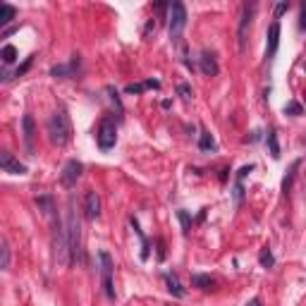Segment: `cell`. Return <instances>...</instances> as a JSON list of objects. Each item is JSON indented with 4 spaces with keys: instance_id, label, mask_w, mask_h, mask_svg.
Here are the masks:
<instances>
[{
    "instance_id": "obj_1",
    "label": "cell",
    "mask_w": 306,
    "mask_h": 306,
    "mask_svg": "<svg viewBox=\"0 0 306 306\" xmlns=\"http://www.w3.org/2000/svg\"><path fill=\"white\" fill-rule=\"evenodd\" d=\"M48 139L55 146H67L72 139V125H70V115L67 110H58L48 120Z\"/></svg>"
},
{
    "instance_id": "obj_2",
    "label": "cell",
    "mask_w": 306,
    "mask_h": 306,
    "mask_svg": "<svg viewBox=\"0 0 306 306\" xmlns=\"http://www.w3.org/2000/svg\"><path fill=\"white\" fill-rule=\"evenodd\" d=\"M70 211H67V223H65V232H67V246H70V263H74L79 259L81 251V227L79 218L74 211V198H70Z\"/></svg>"
},
{
    "instance_id": "obj_3",
    "label": "cell",
    "mask_w": 306,
    "mask_h": 306,
    "mask_svg": "<svg viewBox=\"0 0 306 306\" xmlns=\"http://www.w3.org/2000/svg\"><path fill=\"white\" fill-rule=\"evenodd\" d=\"M50 220H53V259L58 266H70V246H67V232L63 220L58 213Z\"/></svg>"
},
{
    "instance_id": "obj_4",
    "label": "cell",
    "mask_w": 306,
    "mask_h": 306,
    "mask_svg": "<svg viewBox=\"0 0 306 306\" xmlns=\"http://www.w3.org/2000/svg\"><path fill=\"white\" fill-rule=\"evenodd\" d=\"M100 261V282H103V292L110 301H115V282H113V273H115V263H113V256L108 251L98 253Z\"/></svg>"
},
{
    "instance_id": "obj_5",
    "label": "cell",
    "mask_w": 306,
    "mask_h": 306,
    "mask_svg": "<svg viewBox=\"0 0 306 306\" xmlns=\"http://www.w3.org/2000/svg\"><path fill=\"white\" fill-rule=\"evenodd\" d=\"M96 141H98L100 151H110L113 146L117 144V125L113 117H103L98 122V129H96Z\"/></svg>"
},
{
    "instance_id": "obj_6",
    "label": "cell",
    "mask_w": 306,
    "mask_h": 306,
    "mask_svg": "<svg viewBox=\"0 0 306 306\" xmlns=\"http://www.w3.org/2000/svg\"><path fill=\"white\" fill-rule=\"evenodd\" d=\"M184 27H187V8H184V3L177 0V3L170 5V38L172 41H180Z\"/></svg>"
},
{
    "instance_id": "obj_7",
    "label": "cell",
    "mask_w": 306,
    "mask_h": 306,
    "mask_svg": "<svg viewBox=\"0 0 306 306\" xmlns=\"http://www.w3.org/2000/svg\"><path fill=\"white\" fill-rule=\"evenodd\" d=\"M253 15H256V5H244L242 8V17H239V27H237V43L239 50H246V41H249V31L253 24Z\"/></svg>"
},
{
    "instance_id": "obj_8",
    "label": "cell",
    "mask_w": 306,
    "mask_h": 306,
    "mask_svg": "<svg viewBox=\"0 0 306 306\" xmlns=\"http://www.w3.org/2000/svg\"><path fill=\"white\" fill-rule=\"evenodd\" d=\"M81 172H84V165H81L79 161H67V163H65V168H63V172H60V182H63V187H67V189L77 187Z\"/></svg>"
},
{
    "instance_id": "obj_9",
    "label": "cell",
    "mask_w": 306,
    "mask_h": 306,
    "mask_svg": "<svg viewBox=\"0 0 306 306\" xmlns=\"http://www.w3.org/2000/svg\"><path fill=\"white\" fill-rule=\"evenodd\" d=\"M0 170L10 172V175H27V165H24V163H19L12 153L0 151Z\"/></svg>"
},
{
    "instance_id": "obj_10",
    "label": "cell",
    "mask_w": 306,
    "mask_h": 306,
    "mask_svg": "<svg viewBox=\"0 0 306 306\" xmlns=\"http://www.w3.org/2000/svg\"><path fill=\"white\" fill-rule=\"evenodd\" d=\"M84 216L89 220H96L100 216V196L93 189H89L84 194Z\"/></svg>"
},
{
    "instance_id": "obj_11",
    "label": "cell",
    "mask_w": 306,
    "mask_h": 306,
    "mask_svg": "<svg viewBox=\"0 0 306 306\" xmlns=\"http://www.w3.org/2000/svg\"><path fill=\"white\" fill-rule=\"evenodd\" d=\"M50 74H53V77H63V79L77 77V74H79V55H74L67 65H55L53 70H50Z\"/></svg>"
},
{
    "instance_id": "obj_12",
    "label": "cell",
    "mask_w": 306,
    "mask_h": 306,
    "mask_svg": "<svg viewBox=\"0 0 306 306\" xmlns=\"http://www.w3.org/2000/svg\"><path fill=\"white\" fill-rule=\"evenodd\" d=\"M198 67H201L203 77H216V74H218L216 55L211 53V50H203V53H201V58H198Z\"/></svg>"
},
{
    "instance_id": "obj_13",
    "label": "cell",
    "mask_w": 306,
    "mask_h": 306,
    "mask_svg": "<svg viewBox=\"0 0 306 306\" xmlns=\"http://www.w3.org/2000/svg\"><path fill=\"white\" fill-rule=\"evenodd\" d=\"M22 129H24V146H27V153H34V139H36V125H34V117L24 115V120H22Z\"/></svg>"
},
{
    "instance_id": "obj_14",
    "label": "cell",
    "mask_w": 306,
    "mask_h": 306,
    "mask_svg": "<svg viewBox=\"0 0 306 306\" xmlns=\"http://www.w3.org/2000/svg\"><path fill=\"white\" fill-rule=\"evenodd\" d=\"M278 43H280V22H273L268 29V45H266V58H273L278 53Z\"/></svg>"
},
{
    "instance_id": "obj_15",
    "label": "cell",
    "mask_w": 306,
    "mask_h": 306,
    "mask_svg": "<svg viewBox=\"0 0 306 306\" xmlns=\"http://www.w3.org/2000/svg\"><path fill=\"white\" fill-rule=\"evenodd\" d=\"M165 285H168V292H170L172 297H177V299H182L187 292H184V287H182V282H180V278L175 275V273H165Z\"/></svg>"
},
{
    "instance_id": "obj_16",
    "label": "cell",
    "mask_w": 306,
    "mask_h": 306,
    "mask_svg": "<svg viewBox=\"0 0 306 306\" xmlns=\"http://www.w3.org/2000/svg\"><path fill=\"white\" fill-rule=\"evenodd\" d=\"M36 206H38V211H41L43 216H48V218H53L55 213H58L53 196H36Z\"/></svg>"
},
{
    "instance_id": "obj_17",
    "label": "cell",
    "mask_w": 306,
    "mask_h": 306,
    "mask_svg": "<svg viewBox=\"0 0 306 306\" xmlns=\"http://www.w3.org/2000/svg\"><path fill=\"white\" fill-rule=\"evenodd\" d=\"M129 225L134 227V232H136V237H139V242H141V261H148V249H151V246H148V239H146V234L141 232V227H139V223H136L134 218H129Z\"/></svg>"
},
{
    "instance_id": "obj_18",
    "label": "cell",
    "mask_w": 306,
    "mask_h": 306,
    "mask_svg": "<svg viewBox=\"0 0 306 306\" xmlns=\"http://www.w3.org/2000/svg\"><path fill=\"white\" fill-rule=\"evenodd\" d=\"M191 285L198 289H203V292H208V289L216 287V280L211 278V275H201V273H194L191 275Z\"/></svg>"
},
{
    "instance_id": "obj_19",
    "label": "cell",
    "mask_w": 306,
    "mask_h": 306,
    "mask_svg": "<svg viewBox=\"0 0 306 306\" xmlns=\"http://www.w3.org/2000/svg\"><path fill=\"white\" fill-rule=\"evenodd\" d=\"M146 89H161V81L158 79H148L141 81V84H127V93H144Z\"/></svg>"
},
{
    "instance_id": "obj_20",
    "label": "cell",
    "mask_w": 306,
    "mask_h": 306,
    "mask_svg": "<svg viewBox=\"0 0 306 306\" xmlns=\"http://www.w3.org/2000/svg\"><path fill=\"white\" fill-rule=\"evenodd\" d=\"M299 168H301V161H294V163H292V168H289V172L285 175V180H282V191H285V194H289V189H292Z\"/></svg>"
},
{
    "instance_id": "obj_21",
    "label": "cell",
    "mask_w": 306,
    "mask_h": 306,
    "mask_svg": "<svg viewBox=\"0 0 306 306\" xmlns=\"http://www.w3.org/2000/svg\"><path fill=\"white\" fill-rule=\"evenodd\" d=\"M198 148L201 151H216V139H213V134L208 129H201V134H198Z\"/></svg>"
},
{
    "instance_id": "obj_22",
    "label": "cell",
    "mask_w": 306,
    "mask_h": 306,
    "mask_svg": "<svg viewBox=\"0 0 306 306\" xmlns=\"http://www.w3.org/2000/svg\"><path fill=\"white\" fill-rule=\"evenodd\" d=\"M15 17H17V10L12 8V5H5V3H0V27L10 24V22H12Z\"/></svg>"
},
{
    "instance_id": "obj_23",
    "label": "cell",
    "mask_w": 306,
    "mask_h": 306,
    "mask_svg": "<svg viewBox=\"0 0 306 306\" xmlns=\"http://www.w3.org/2000/svg\"><path fill=\"white\" fill-rule=\"evenodd\" d=\"M259 263H261L263 268H273V266H275V259H273L270 246H263L261 249V253H259Z\"/></svg>"
},
{
    "instance_id": "obj_24",
    "label": "cell",
    "mask_w": 306,
    "mask_h": 306,
    "mask_svg": "<svg viewBox=\"0 0 306 306\" xmlns=\"http://www.w3.org/2000/svg\"><path fill=\"white\" fill-rule=\"evenodd\" d=\"M268 146H270V156L278 161L280 158V144H278V132H275V129H270L268 132Z\"/></svg>"
},
{
    "instance_id": "obj_25",
    "label": "cell",
    "mask_w": 306,
    "mask_h": 306,
    "mask_svg": "<svg viewBox=\"0 0 306 306\" xmlns=\"http://www.w3.org/2000/svg\"><path fill=\"white\" fill-rule=\"evenodd\" d=\"M0 58H3V63L5 65L15 63V60H17V48H15V45H5V48L0 50Z\"/></svg>"
},
{
    "instance_id": "obj_26",
    "label": "cell",
    "mask_w": 306,
    "mask_h": 306,
    "mask_svg": "<svg viewBox=\"0 0 306 306\" xmlns=\"http://www.w3.org/2000/svg\"><path fill=\"white\" fill-rule=\"evenodd\" d=\"M10 268V246L8 242L0 244V270H8Z\"/></svg>"
},
{
    "instance_id": "obj_27",
    "label": "cell",
    "mask_w": 306,
    "mask_h": 306,
    "mask_svg": "<svg viewBox=\"0 0 306 306\" xmlns=\"http://www.w3.org/2000/svg\"><path fill=\"white\" fill-rule=\"evenodd\" d=\"M177 218H180V223H182V232L189 234V230H191V218H189V213H187V211H177Z\"/></svg>"
},
{
    "instance_id": "obj_28",
    "label": "cell",
    "mask_w": 306,
    "mask_h": 306,
    "mask_svg": "<svg viewBox=\"0 0 306 306\" xmlns=\"http://www.w3.org/2000/svg\"><path fill=\"white\" fill-rule=\"evenodd\" d=\"M106 93H108V96H110V100L115 103V108L120 110V113H122V110H125V106H122V100H120V96H117V91L113 89V86H108V89H106Z\"/></svg>"
},
{
    "instance_id": "obj_29",
    "label": "cell",
    "mask_w": 306,
    "mask_h": 306,
    "mask_svg": "<svg viewBox=\"0 0 306 306\" xmlns=\"http://www.w3.org/2000/svg\"><path fill=\"white\" fill-rule=\"evenodd\" d=\"M285 115H301V106H299L297 100H289L287 106H285Z\"/></svg>"
},
{
    "instance_id": "obj_30",
    "label": "cell",
    "mask_w": 306,
    "mask_h": 306,
    "mask_svg": "<svg viewBox=\"0 0 306 306\" xmlns=\"http://www.w3.org/2000/svg\"><path fill=\"white\" fill-rule=\"evenodd\" d=\"M177 93H180L182 98H187V100H189L191 96H194V91H191L189 84H180V86H177Z\"/></svg>"
},
{
    "instance_id": "obj_31",
    "label": "cell",
    "mask_w": 306,
    "mask_h": 306,
    "mask_svg": "<svg viewBox=\"0 0 306 306\" xmlns=\"http://www.w3.org/2000/svg\"><path fill=\"white\" fill-rule=\"evenodd\" d=\"M287 10H289V3H278V5H275V22H278V19L282 17Z\"/></svg>"
},
{
    "instance_id": "obj_32",
    "label": "cell",
    "mask_w": 306,
    "mask_h": 306,
    "mask_svg": "<svg viewBox=\"0 0 306 306\" xmlns=\"http://www.w3.org/2000/svg\"><path fill=\"white\" fill-rule=\"evenodd\" d=\"M251 170H253V165H244L242 170H239V175H237V182H242L244 177H246V175H249Z\"/></svg>"
},
{
    "instance_id": "obj_33",
    "label": "cell",
    "mask_w": 306,
    "mask_h": 306,
    "mask_svg": "<svg viewBox=\"0 0 306 306\" xmlns=\"http://www.w3.org/2000/svg\"><path fill=\"white\" fill-rule=\"evenodd\" d=\"M156 244H158V259L163 261V259H165V242H163V239H158Z\"/></svg>"
},
{
    "instance_id": "obj_34",
    "label": "cell",
    "mask_w": 306,
    "mask_h": 306,
    "mask_svg": "<svg viewBox=\"0 0 306 306\" xmlns=\"http://www.w3.org/2000/svg\"><path fill=\"white\" fill-rule=\"evenodd\" d=\"M29 65H31V58H27V63H24V65H22V67L17 70V72H15V77H19V74H24V72H27V70H29Z\"/></svg>"
},
{
    "instance_id": "obj_35",
    "label": "cell",
    "mask_w": 306,
    "mask_h": 306,
    "mask_svg": "<svg viewBox=\"0 0 306 306\" xmlns=\"http://www.w3.org/2000/svg\"><path fill=\"white\" fill-rule=\"evenodd\" d=\"M246 306H261V299H251V301H249Z\"/></svg>"
},
{
    "instance_id": "obj_36",
    "label": "cell",
    "mask_w": 306,
    "mask_h": 306,
    "mask_svg": "<svg viewBox=\"0 0 306 306\" xmlns=\"http://www.w3.org/2000/svg\"><path fill=\"white\" fill-rule=\"evenodd\" d=\"M5 79H10L8 72H5V70H0V81H5Z\"/></svg>"
}]
</instances>
